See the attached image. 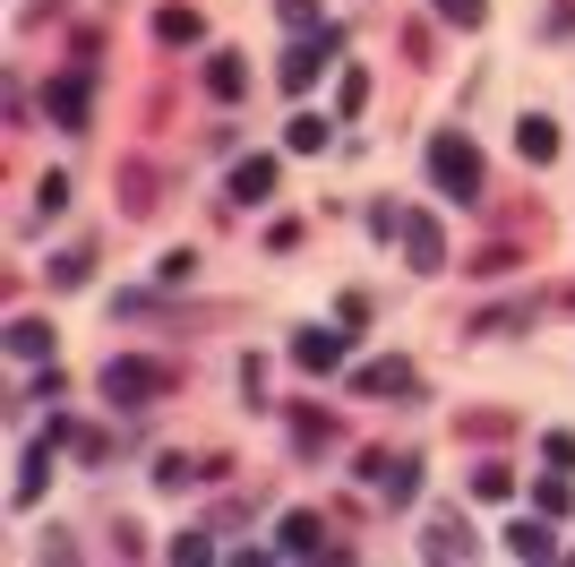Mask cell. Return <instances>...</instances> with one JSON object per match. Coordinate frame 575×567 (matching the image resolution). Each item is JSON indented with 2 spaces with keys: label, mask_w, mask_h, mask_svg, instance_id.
Masks as SVG:
<instances>
[{
  "label": "cell",
  "mask_w": 575,
  "mask_h": 567,
  "mask_svg": "<svg viewBox=\"0 0 575 567\" xmlns=\"http://www.w3.org/2000/svg\"><path fill=\"white\" fill-rule=\"evenodd\" d=\"M430 181H438L455 206H473L481 199V146L464 130H438V138H430Z\"/></svg>",
  "instance_id": "1"
},
{
  "label": "cell",
  "mask_w": 575,
  "mask_h": 567,
  "mask_svg": "<svg viewBox=\"0 0 575 567\" xmlns=\"http://www.w3.org/2000/svg\"><path fill=\"white\" fill-rule=\"evenodd\" d=\"M103 387H112V404H147L163 387V369H147V362H112L103 369Z\"/></svg>",
  "instance_id": "2"
},
{
  "label": "cell",
  "mask_w": 575,
  "mask_h": 567,
  "mask_svg": "<svg viewBox=\"0 0 575 567\" xmlns=\"http://www.w3.org/2000/svg\"><path fill=\"white\" fill-rule=\"evenodd\" d=\"M344 344H352V327L344 335L319 327V335H301V344H292V362H301V369H335V362H344Z\"/></svg>",
  "instance_id": "3"
},
{
  "label": "cell",
  "mask_w": 575,
  "mask_h": 567,
  "mask_svg": "<svg viewBox=\"0 0 575 567\" xmlns=\"http://www.w3.org/2000/svg\"><path fill=\"white\" fill-rule=\"evenodd\" d=\"M404 387H413V362H370L352 378V396H404Z\"/></svg>",
  "instance_id": "4"
},
{
  "label": "cell",
  "mask_w": 575,
  "mask_h": 567,
  "mask_svg": "<svg viewBox=\"0 0 575 567\" xmlns=\"http://www.w3.org/2000/svg\"><path fill=\"white\" fill-rule=\"evenodd\" d=\"M232 199H275V155H250V164H232Z\"/></svg>",
  "instance_id": "5"
},
{
  "label": "cell",
  "mask_w": 575,
  "mask_h": 567,
  "mask_svg": "<svg viewBox=\"0 0 575 567\" xmlns=\"http://www.w3.org/2000/svg\"><path fill=\"white\" fill-rule=\"evenodd\" d=\"M326 52H335V34H310V43H301V52L284 61V87H310V78L326 69Z\"/></svg>",
  "instance_id": "6"
},
{
  "label": "cell",
  "mask_w": 575,
  "mask_h": 567,
  "mask_svg": "<svg viewBox=\"0 0 575 567\" xmlns=\"http://www.w3.org/2000/svg\"><path fill=\"white\" fill-rule=\"evenodd\" d=\"M284 550H292V559H319V550H326V525H319V516H284Z\"/></svg>",
  "instance_id": "7"
},
{
  "label": "cell",
  "mask_w": 575,
  "mask_h": 567,
  "mask_svg": "<svg viewBox=\"0 0 575 567\" xmlns=\"http://www.w3.org/2000/svg\"><path fill=\"white\" fill-rule=\"evenodd\" d=\"M404 250H413V267H438V224L413 215V224H404Z\"/></svg>",
  "instance_id": "8"
},
{
  "label": "cell",
  "mask_w": 575,
  "mask_h": 567,
  "mask_svg": "<svg viewBox=\"0 0 575 567\" xmlns=\"http://www.w3.org/2000/svg\"><path fill=\"white\" fill-rule=\"evenodd\" d=\"M507 550L515 559H549L558 541H549V525H507Z\"/></svg>",
  "instance_id": "9"
},
{
  "label": "cell",
  "mask_w": 575,
  "mask_h": 567,
  "mask_svg": "<svg viewBox=\"0 0 575 567\" xmlns=\"http://www.w3.org/2000/svg\"><path fill=\"white\" fill-rule=\"evenodd\" d=\"M9 353L18 362H52V327H9Z\"/></svg>",
  "instance_id": "10"
},
{
  "label": "cell",
  "mask_w": 575,
  "mask_h": 567,
  "mask_svg": "<svg viewBox=\"0 0 575 567\" xmlns=\"http://www.w3.org/2000/svg\"><path fill=\"white\" fill-rule=\"evenodd\" d=\"M379 490H386V499H413V490H421V465H386Z\"/></svg>",
  "instance_id": "11"
},
{
  "label": "cell",
  "mask_w": 575,
  "mask_h": 567,
  "mask_svg": "<svg viewBox=\"0 0 575 567\" xmlns=\"http://www.w3.org/2000/svg\"><path fill=\"white\" fill-rule=\"evenodd\" d=\"M155 34H163V43H198V18H190V9H163Z\"/></svg>",
  "instance_id": "12"
},
{
  "label": "cell",
  "mask_w": 575,
  "mask_h": 567,
  "mask_svg": "<svg viewBox=\"0 0 575 567\" xmlns=\"http://www.w3.org/2000/svg\"><path fill=\"white\" fill-rule=\"evenodd\" d=\"M524 155H533V164H542V155H558V130H549V121H524Z\"/></svg>",
  "instance_id": "13"
},
{
  "label": "cell",
  "mask_w": 575,
  "mask_h": 567,
  "mask_svg": "<svg viewBox=\"0 0 575 567\" xmlns=\"http://www.w3.org/2000/svg\"><path fill=\"white\" fill-rule=\"evenodd\" d=\"M87 275H95V267H87V250H61V259H52V284H87Z\"/></svg>",
  "instance_id": "14"
},
{
  "label": "cell",
  "mask_w": 575,
  "mask_h": 567,
  "mask_svg": "<svg viewBox=\"0 0 575 567\" xmlns=\"http://www.w3.org/2000/svg\"><path fill=\"white\" fill-rule=\"evenodd\" d=\"M507 490H515V482H507L498 465H481V473H473V499H507Z\"/></svg>",
  "instance_id": "15"
},
{
  "label": "cell",
  "mask_w": 575,
  "mask_h": 567,
  "mask_svg": "<svg viewBox=\"0 0 575 567\" xmlns=\"http://www.w3.org/2000/svg\"><path fill=\"white\" fill-rule=\"evenodd\" d=\"M438 18L447 27H481V0H438Z\"/></svg>",
  "instance_id": "16"
},
{
  "label": "cell",
  "mask_w": 575,
  "mask_h": 567,
  "mask_svg": "<svg viewBox=\"0 0 575 567\" xmlns=\"http://www.w3.org/2000/svg\"><path fill=\"white\" fill-rule=\"evenodd\" d=\"M284 9V27H319V0H275Z\"/></svg>",
  "instance_id": "17"
}]
</instances>
